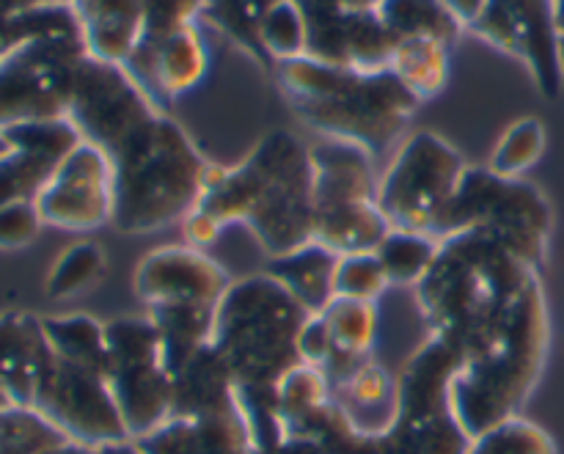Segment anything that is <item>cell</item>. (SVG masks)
<instances>
[{
  "label": "cell",
  "mask_w": 564,
  "mask_h": 454,
  "mask_svg": "<svg viewBox=\"0 0 564 454\" xmlns=\"http://www.w3.org/2000/svg\"><path fill=\"white\" fill-rule=\"evenodd\" d=\"M330 397L341 408L352 428L364 435L380 439L391 430L397 419V375H391L383 364L372 361L356 369L350 378L330 386Z\"/></svg>",
  "instance_id": "603a6c76"
},
{
  "label": "cell",
  "mask_w": 564,
  "mask_h": 454,
  "mask_svg": "<svg viewBox=\"0 0 564 454\" xmlns=\"http://www.w3.org/2000/svg\"><path fill=\"white\" fill-rule=\"evenodd\" d=\"M113 391L124 428L132 441L154 433L171 419L174 378L163 361V342L158 325L147 317H116L105 323Z\"/></svg>",
  "instance_id": "7c38bea8"
},
{
  "label": "cell",
  "mask_w": 564,
  "mask_h": 454,
  "mask_svg": "<svg viewBox=\"0 0 564 454\" xmlns=\"http://www.w3.org/2000/svg\"><path fill=\"white\" fill-rule=\"evenodd\" d=\"M88 47L80 31L28 39L0 61V130L69 119L77 69Z\"/></svg>",
  "instance_id": "30bf717a"
},
{
  "label": "cell",
  "mask_w": 564,
  "mask_h": 454,
  "mask_svg": "<svg viewBox=\"0 0 564 454\" xmlns=\"http://www.w3.org/2000/svg\"><path fill=\"white\" fill-rule=\"evenodd\" d=\"M466 454H556V444L540 424L512 417L471 439Z\"/></svg>",
  "instance_id": "d590c367"
},
{
  "label": "cell",
  "mask_w": 564,
  "mask_h": 454,
  "mask_svg": "<svg viewBox=\"0 0 564 454\" xmlns=\"http://www.w3.org/2000/svg\"><path fill=\"white\" fill-rule=\"evenodd\" d=\"M308 314L268 273L231 281L215 314L213 342L240 394H275L303 364L297 336Z\"/></svg>",
  "instance_id": "5b68a950"
},
{
  "label": "cell",
  "mask_w": 564,
  "mask_h": 454,
  "mask_svg": "<svg viewBox=\"0 0 564 454\" xmlns=\"http://www.w3.org/2000/svg\"><path fill=\"white\" fill-rule=\"evenodd\" d=\"M347 11H375L383 0H339Z\"/></svg>",
  "instance_id": "f6af8a7d"
},
{
  "label": "cell",
  "mask_w": 564,
  "mask_h": 454,
  "mask_svg": "<svg viewBox=\"0 0 564 454\" xmlns=\"http://www.w3.org/2000/svg\"><path fill=\"white\" fill-rule=\"evenodd\" d=\"M323 323L328 328V358L323 369L328 386L341 383L350 378L361 364L372 358L375 339H378V303L350 301V298H334L323 314Z\"/></svg>",
  "instance_id": "7402d4cb"
},
{
  "label": "cell",
  "mask_w": 564,
  "mask_h": 454,
  "mask_svg": "<svg viewBox=\"0 0 564 454\" xmlns=\"http://www.w3.org/2000/svg\"><path fill=\"white\" fill-rule=\"evenodd\" d=\"M66 31H80V22H77L72 6H47V9L20 11V14H0V61L14 47L25 44L28 39Z\"/></svg>",
  "instance_id": "8d00e7d4"
},
{
  "label": "cell",
  "mask_w": 564,
  "mask_h": 454,
  "mask_svg": "<svg viewBox=\"0 0 564 454\" xmlns=\"http://www.w3.org/2000/svg\"><path fill=\"white\" fill-rule=\"evenodd\" d=\"M562 66H564V39H562Z\"/></svg>",
  "instance_id": "7dc6e473"
},
{
  "label": "cell",
  "mask_w": 564,
  "mask_h": 454,
  "mask_svg": "<svg viewBox=\"0 0 564 454\" xmlns=\"http://www.w3.org/2000/svg\"><path fill=\"white\" fill-rule=\"evenodd\" d=\"M77 22L88 55L124 64L135 50L143 28L147 0H75Z\"/></svg>",
  "instance_id": "d4e9b609"
},
{
  "label": "cell",
  "mask_w": 564,
  "mask_h": 454,
  "mask_svg": "<svg viewBox=\"0 0 564 454\" xmlns=\"http://www.w3.org/2000/svg\"><path fill=\"white\" fill-rule=\"evenodd\" d=\"M231 279L193 246H165L135 268V295L152 306H220Z\"/></svg>",
  "instance_id": "e0dca14e"
},
{
  "label": "cell",
  "mask_w": 564,
  "mask_h": 454,
  "mask_svg": "<svg viewBox=\"0 0 564 454\" xmlns=\"http://www.w3.org/2000/svg\"><path fill=\"white\" fill-rule=\"evenodd\" d=\"M452 47L435 39H405L397 42L391 72L402 80V86L419 99H433L449 83Z\"/></svg>",
  "instance_id": "f546056e"
},
{
  "label": "cell",
  "mask_w": 564,
  "mask_h": 454,
  "mask_svg": "<svg viewBox=\"0 0 564 454\" xmlns=\"http://www.w3.org/2000/svg\"><path fill=\"white\" fill-rule=\"evenodd\" d=\"M549 306L540 279L532 281L505 334L460 364L452 380V408L468 439L521 417L549 356Z\"/></svg>",
  "instance_id": "8992f818"
},
{
  "label": "cell",
  "mask_w": 564,
  "mask_h": 454,
  "mask_svg": "<svg viewBox=\"0 0 564 454\" xmlns=\"http://www.w3.org/2000/svg\"><path fill=\"white\" fill-rule=\"evenodd\" d=\"M207 0H147L143 9V28L132 53H149L165 39L193 25L198 14H204Z\"/></svg>",
  "instance_id": "74e56055"
},
{
  "label": "cell",
  "mask_w": 564,
  "mask_h": 454,
  "mask_svg": "<svg viewBox=\"0 0 564 454\" xmlns=\"http://www.w3.org/2000/svg\"><path fill=\"white\" fill-rule=\"evenodd\" d=\"M444 3L449 6L452 14H455L457 20L468 28L474 20H477L479 11L485 9V3H488V0H444Z\"/></svg>",
  "instance_id": "b9f144b4"
},
{
  "label": "cell",
  "mask_w": 564,
  "mask_h": 454,
  "mask_svg": "<svg viewBox=\"0 0 564 454\" xmlns=\"http://www.w3.org/2000/svg\"><path fill=\"white\" fill-rule=\"evenodd\" d=\"M460 358L430 336L397 375V419L378 439V454H466L471 439L452 408Z\"/></svg>",
  "instance_id": "9c48e42d"
},
{
  "label": "cell",
  "mask_w": 564,
  "mask_h": 454,
  "mask_svg": "<svg viewBox=\"0 0 564 454\" xmlns=\"http://www.w3.org/2000/svg\"><path fill=\"white\" fill-rule=\"evenodd\" d=\"M108 160L113 165L110 226L121 235H149L185 224L215 171L180 121L165 114Z\"/></svg>",
  "instance_id": "277c9868"
},
{
  "label": "cell",
  "mask_w": 564,
  "mask_h": 454,
  "mask_svg": "<svg viewBox=\"0 0 564 454\" xmlns=\"http://www.w3.org/2000/svg\"><path fill=\"white\" fill-rule=\"evenodd\" d=\"M33 411L42 413L61 435L91 450L132 441L124 428L108 378L55 358L39 380Z\"/></svg>",
  "instance_id": "5bb4252c"
},
{
  "label": "cell",
  "mask_w": 564,
  "mask_h": 454,
  "mask_svg": "<svg viewBox=\"0 0 564 454\" xmlns=\"http://www.w3.org/2000/svg\"><path fill=\"white\" fill-rule=\"evenodd\" d=\"M336 268L339 253L312 240L284 257H270L264 273L279 281L303 312L323 314L336 298Z\"/></svg>",
  "instance_id": "484cf974"
},
{
  "label": "cell",
  "mask_w": 564,
  "mask_h": 454,
  "mask_svg": "<svg viewBox=\"0 0 564 454\" xmlns=\"http://www.w3.org/2000/svg\"><path fill=\"white\" fill-rule=\"evenodd\" d=\"M275 80L303 125L328 141L356 143L372 158L400 141L422 105L391 69L361 72L297 58L275 64Z\"/></svg>",
  "instance_id": "3957f363"
},
{
  "label": "cell",
  "mask_w": 564,
  "mask_h": 454,
  "mask_svg": "<svg viewBox=\"0 0 564 454\" xmlns=\"http://www.w3.org/2000/svg\"><path fill=\"white\" fill-rule=\"evenodd\" d=\"M466 171V160L446 138L430 130L413 132L380 176V213L391 229L435 237Z\"/></svg>",
  "instance_id": "8fae6325"
},
{
  "label": "cell",
  "mask_w": 564,
  "mask_h": 454,
  "mask_svg": "<svg viewBox=\"0 0 564 454\" xmlns=\"http://www.w3.org/2000/svg\"><path fill=\"white\" fill-rule=\"evenodd\" d=\"M330 386L319 369L301 364L292 369L275 389V408L284 439H303L306 430L317 422L319 413L330 406Z\"/></svg>",
  "instance_id": "83f0119b"
},
{
  "label": "cell",
  "mask_w": 564,
  "mask_h": 454,
  "mask_svg": "<svg viewBox=\"0 0 564 454\" xmlns=\"http://www.w3.org/2000/svg\"><path fill=\"white\" fill-rule=\"evenodd\" d=\"M551 229L554 209L538 185L523 176H501L485 165L466 171L435 237L446 240L460 231H488L540 270L549 253Z\"/></svg>",
  "instance_id": "52a82bcc"
},
{
  "label": "cell",
  "mask_w": 564,
  "mask_h": 454,
  "mask_svg": "<svg viewBox=\"0 0 564 454\" xmlns=\"http://www.w3.org/2000/svg\"><path fill=\"white\" fill-rule=\"evenodd\" d=\"M468 28L494 47L521 58L543 97H560L564 66L554 0H488Z\"/></svg>",
  "instance_id": "9a60e30c"
},
{
  "label": "cell",
  "mask_w": 564,
  "mask_h": 454,
  "mask_svg": "<svg viewBox=\"0 0 564 454\" xmlns=\"http://www.w3.org/2000/svg\"><path fill=\"white\" fill-rule=\"evenodd\" d=\"M105 273H108V257L99 242H72L50 268L47 279H44V295L53 301L77 298L83 292H91L105 279Z\"/></svg>",
  "instance_id": "4dcf8cb0"
},
{
  "label": "cell",
  "mask_w": 564,
  "mask_h": 454,
  "mask_svg": "<svg viewBox=\"0 0 564 454\" xmlns=\"http://www.w3.org/2000/svg\"><path fill=\"white\" fill-rule=\"evenodd\" d=\"M545 143H549V136H545V125L538 116L518 119L496 143L488 169L501 176H523L543 158Z\"/></svg>",
  "instance_id": "836d02e7"
},
{
  "label": "cell",
  "mask_w": 564,
  "mask_h": 454,
  "mask_svg": "<svg viewBox=\"0 0 564 454\" xmlns=\"http://www.w3.org/2000/svg\"><path fill=\"white\" fill-rule=\"evenodd\" d=\"M160 114L163 110L138 86L124 64L86 55L77 69L75 97L69 108V121L83 141L110 158Z\"/></svg>",
  "instance_id": "4fadbf2b"
},
{
  "label": "cell",
  "mask_w": 564,
  "mask_h": 454,
  "mask_svg": "<svg viewBox=\"0 0 564 454\" xmlns=\"http://www.w3.org/2000/svg\"><path fill=\"white\" fill-rule=\"evenodd\" d=\"M314 240L339 257L375 251L391 226L378 204L375 158L345 141L312 147Z\"/></svg>",
  "instance_id": "ba28073f"
},
{
  "label": "cell",
  "mask_w": 564,
  "mask_h": 454,
  "mask_svg": "<svg viewBox=\"0 0 564 454\" xmlns=\"http://www.w3.org/2000/svg\"><path fill=\"white\" fill-rule=\"evenodd\" d=\"M44 454H99V450H91V446L75 444V441H64V444L53 446V450H47Z\"/></svg>",
  "instance_id": "7bdbcfd3"
},
{
  "label": "cell",
  "mask_w": 564,
  "mask_h": 454,
  "mask_svg": "<svg viewBox=\"0 0 564 454\" xmlns=\"http://www.w3.org/2000/svg\"><path fill=\"white\" fill-rule=\"evenodd\" d=\"M36 209L44 224L66 231H91L110 224L113 215L110 160L97 147L83 141L39 193Z\"/></svg>",
  "instance_id": "2e32d148"
},
{
  "label": "cell",
  "mask_w": 564,
  "mask_h": 454,
  "mask_svg": "<svg viewBox=\"0 0 564 454\" xmlns=\"http://www.w3.org/2000/svg\"><path fill=\"white\" fill-rule=\"evenodd\" d=\"M237 386L213 345L198 350L174 375L171 419H237ZM242 419V417H240Z\"/></svg>",
  "instance_id": "44dd1931"
},
{
  "label": "cell",
  "mask_w": 564,
  "mask_h": 454,
  "mask_svg": "<svg viewBox=\"0 0 564 454\" xmlns=\"http://www.w3.org/2000/svg\"><path fill=\"white\" fill-rule=\"evenodd\" d=\"M75 0H0V14H20V11L47 9V6H72Z\"/></svg>",
  "instance_id": "60d3db41"
},
{
  "label": "cell",
  "mask_w": 564,
  "mask_h": 454,
  "mask_svg": "<svg viewBox=\"0 0 564 454\" xmlns=\"http://www.w3.org/2000/svg\"><path fill=\"white\" fill-rule=\"evenodd\" d=\"M42 328L55 358L108 378L110 353L105 323L88 314H58V317H42Z\"/></svg>",
  "instance_id": "4316f807"
},
{
  "label": "cell",
  "mask_w": 564,
  "mask_h": 454,
  "mask_svg": "<svg viewBox=\"0 0 564 454\" xmlns=\"http://www.w3.org/2000/svg\"><path fill=\"white\" fill-rule=\"evenodd\" d=\"M259 44L273 64L306 58V20L295 0H275L259 22Z\"/></svg>",
  "instance_id": "d6a6232c"
},
{
  "label": "cell",
  "mask_w": 564,
  "mask_h": 454,
  "mask_svg": "<svg viewBox=\"0 0 564 454\" xmlns=\"http://www.w3.org/2000/svg\"><path fill=\"white\" fill-rule=\"evenodd\" d=\"M124 66L138 86L152 97V102L163 108L169 99L182 97L204 80L209 69V50L193 22L149 53H132Z\"/></svg>",
  "instance_id": "d6986e66"
},
{
  "label": "cell",
  "mask_w": 564,
  "mask_h": 454,
  "mask_svg": "<svg viewBox=\"0 0 564 454\" xmlns=\"http://www.w3.org/2000/svg\"><path fill=\"white\" fill-rule=\"evenodd\" d=\"M99 454H141L138 450L135 441H121V444H110V446H102Z\"/></svg>",
  "instance_id": "ee69618b"
},
{
  "label": "cell",
  "mask_w": 564,
  "mask_h": 454,
  "mask_svg": "<svg viewBox=\"0 0 564 454\" xmlns=\"http://www.w3.org/2000/svg\"><path fill=\"white\" fill-rule=\"evenodd\" d=\"M231 224L248 226L270 257H284L314 240L312 147L295 132H268L242 163L215 169L202 202L182 226L198 248Z\"/></svg>",
  "instance_id": "6da1fadb"
},
{
  "label": "cell",
  "mask_w": 564,
  "mask_h": 454,
  "mask_svg": "<svg viewBox=\"0 0 564 454\" xmlns=\"http://www.w3.org/2000/svg\"><path fill=\"white\" fill-rule=\"evenodd\" d=\"M438 251V237L402 229H391L383 237V242L375 248L386 275H389V284L394 287H416L427 275V270L433 268Z\"/></svg>",
  "instance_id": "1f68e13d"
},
{
  "label": "cell",
  "mask_w": 564,
  "mask_h": 454,
  "mask_svg": "<svg viewBox=\"0 0 564 454\" xmlns=\"http://www.w3.org/2000/svg\"><path fill=\"white\" fill-rule=\"evenodd\" d=\"M141 454H257L242 419H169L135 441Z\"/></svg>",
  "instance_id": "cb8c5ba5"
},
{
  "label": "cell",
  "mask_w": 564,
  "mask_h": 454,
  "mask_svg": "<svg viewBox=\"0 0 564 454\" xmlns=\"http://www.w3.org/2000/svg\"><path fill=\"white\" fill-rule=\"evenodd\" d=\"M53 361L42 317L31 312L0 314V394L14 408H31L39 380Z\"/></svg>",
  "instance_id": "ffe728a7"
},
{
  "label": "cell",
  "mask_w": 564,
  "mask_h": 454,
  "mask_svg": "<svg viewBox=\"0 0 564 454\" xmlns=\"http://www.w3.org/2000/svg\"><path fill=\"white\" fill-rule=\"evenodd\" d=\"M11 152L0 160V207L36 202L58 165L83 143L69 119L31 121L3 130Z\"/></svg>",
  "instance_id": "ac0fdd59"
},
{
  "label": "cell",
  "mask_w": 564,
  "mask_h": 454,
  "mask_svg": "<svg viewBox=\"0 0 564 454\" xmlns=\"http://www.w3.org/2000/svg\"><path fill=\"white\" fill-rule=\"evenodd\" d=\"M69 441L33 408H6L0 413V454H44Z\"/></svg>",
  "instance_id": "e575fe53"
},
{
  "label": "cell",
  "mask_w": 564,
  "mask_h": 454,
  "mask_svg": "<svg viewBox=\"0 0 564 454\" xmlns=\"http://www.w3.org/2000/svg\"><path fill=\"white\" fill-rule=\"evenodd\" d=\"M534 279L540 270L488 231H460L441 240L433 268L416 284L419 309L430 336L463 364L505 334Z\"/></svg>",
  "instance_id": "7a4b0ae2"
},
{
  "label": "cell",
  "mask_w": 564,
  "mask_h": 454,
  "mask_svg": "<svg viewBox=\"0 0 564 454\" xmlns=\"http://www.w3.org/2000/svg\"><path fill=\"white\" fill-rule=\"evenodd\" d=\"M389 287V275H386L383 264H380L375 251L345 253V257H339V268H336V298L375 303Z\"/></svg>",
  "instance_id": "f35d334b"
},
{
  "label": "cell",
  "mask_w": 564,
  "mask_h": 454,
  "mask_svg": "<svg viewBox=\"0 0 564 454\" xmlns=\"http://www.w3.org/2000/svg\"><path fill=\"white\" fill-rule=\"evenodd\" d=\"M380 20L386 22L397 42L405 39H435L446 47H455L463 25L444 0H383L378 6Z\"/></svg>",
  "instance_id": "f1b7e54d"
},
{
  "label": "cell",
  "mask_w": 564,
  "mask_h": 454,
  "mask_svg": "<svg viewBox=\"0 0 564 454\" xmlns=\"http://www.w3.org/2000/svg\"><path fill=\"white\" fill-rule=\"evenodd\" d=\"M44 220L36 202H14L0 207V251L31 246L42 231Z\"/></svg>",
  "instance_id": "ab89813d"
},
{
  "label": "cell",
  "mask_w": 564,
  "mask_h": 454,
  "mask_svg": "<svg viewBox=\"0 0 564 454\" xmlns=\"http://www.w3.org/2000/svg\"><path fill=\"white\" fill-rule=\"evenodd\" d=\"M554 14H556V28H560L564 39V0H554Z\"/></svg>",
  "instance_id": "bcb514c9"
}]
</instances>
